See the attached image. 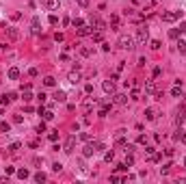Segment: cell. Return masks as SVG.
Listing matches in <instances>:
<instances>
[{
  "instance_id": "obj_51",
  "label": "cell",
  "mask_w": 186,
  "mask_h": 184,
  "mask_svg": "<svg viewBox=\"0 0 186 184\" xmlns=\"http://www.w3.org/2000/svg\"><path fill=\"white\" fill-rule=\"evenodd\" d=\"M54 39H56V41H63L65 37H63V33H54Z\"/></svg>"
},
{
  "instance_id": "obj_48",
  "label": "cell",
  "mask_w": 186,
  "mask_h": 184,
  "mask_svg": "<svg viewBox=\"0 0 186 184\" xmlns=\"http://www.w3.org/2000/svg\"><path fill=\"white\" fill-rule=\"evenodd\" d=\"M37 132H39V134H41V132H46V124H43V121L37 126Z\"/></svg>"
},
{
  "instance_id": "obj_57",
  "label": "cell",
  "mask_w": 186,
  "mask_h": 184,
  "mask_svg": "<svg viewBox=\"0 0 186 184\" xmlns=\"http://www.w3.org/2000/svg\"><path fill=\"white\" fill-rule=\"evenodd\" d=\"M184 165H186V158H184Z\"/></svg>"
},
{
  "instance_id": "obj_24",
  "label": "cell",
  "mask_w": 186,
  "mask_h": 184,
  "mask_svg": "<svg viewBox=\"0 0 186 184\" xmlns=\"http://www.w3.org/2000/svg\"><path fill=\"white\" fill-rule=\"evenodd\" d=\"M78 80H80V74H78V71H69V82H74V85H76Z\"/></svg>"
},
{
  "instance_id": "obj_27",
  "label": "cell",
  "mask_w": 186,
  "mask_h": 184,
  "mask_svg": "<svg viewBox=\"0 0 186 184\" xmlns=\"http://www.w3.org/2000/svg\"><path fill=\"white\" fill-rule=\"evenodd\" d=\"M180 93H182V85H175V87L171 89V96L173 98H180Z\"/></svg>"
},
{
  "instance_id": "obj_9",
  "label": "cell",
  "mask_w": 186,
  "mask_h": 184,
  "mask_svg": "<svg viewBox=\"0 0 186 184\" xmlns=\"http://www.w3.org/2000/svg\"><path fill=\"white\" fill-rule=\"evenodd\" d=\"M30 30H32V35H39V33H41V22H39V18H32Z\"/></svg>"
},
{
  "instance_id": "obj_50",
  "label": "cell",
  "mask_w": 186,
  "mask_h": 184,
  "mask_svg": "<svg viewBox=\"0 0 186 184\" xmlns=\"http://www.w3.org/2000/svg\"><path fill=\"white\" fill-rule=\"evenodd\" d=\"M178 30H180V33H186V22H180V26H178Z\"/></svg>"
},
{
  "instance_id": "obj_8",
  "label": "cell",
  "mask_w": 186,
  "mask_h": 184,
  "mask_svg": "<svg viewBox=\"0 0 186 184\" xmlns=\"http://www.w3.org/2000/svg\"><path fill=\"white\" fill-rule=\"evenodd\" d=\"M102 89L106 93H111V96H113V93H117V91H115V80H104L102 82Z\"/></svg>"
},
{
  "instance_id": "obj_16",
  "label": "cell",
  "mask_w": 186,
  "mask_h": 184,
  "mask_svg": "<svg viewBox=\"0 0 186 184\" xmlns=\"http://www.w3.org/2000/svg\"><path fill=\"white\" fill-rule=\"evenodd\" d=\"M145 119L147 121H154L156 119V110L154 108H145Z\"/></svg>"
},
{
  "instance_id": "obj_18",
  "label": "cell",
  "mask_w": 186,
  "mask_h": 184,
  "mask_svg": "<svg viewBox=\"0 0 186 184\" xmlns=\"http://www.w3.org/2000/svg\"><path fill=\"white\" fill-rule=\"evenodd\" d=\"M20 147H22V143H18V141H15V143H11V145H9L7 149H9L11 154H18V149H20Z\"/></svg>"
},
{
  "instance_id": "obj_54",
  "label": "cell",
  "mask_w": 186,
  "mask_h": 184,
  "mask_svg": "<svg viewBox=\"0 0 186 184\" xmlns=\"http://www.w3.org/2000/svg\"><path fill=\"white\" fill-rule=\"evenodd\" d=\"M13 121L15 124H22V115H13Z\"/></svg>"
},
{
  "instance_id": "obj_36",
  "label": "cell",
  "mask_w": 186,
  "mask_h": 184,
  "mask_svg": "<svg viewBox=\"0 0 186 184\" xmlns=\"http://www.w3.org/2000/svg\"><path fill=\"white\" fill-rule=\"evenodd\" d=\"M149 48L151 50H158V48H160V41H158V39H151V41H149Z\"/></svg>"
},
{
  "instance_id": "obj_13",
  "label": "cell",
  "mask_w": 186,
  "mask_h": 184,
  "mask_svg": "<svg viewBox=\"0 0 186 184\" xmlns=\"http://www.w3.org/2000/svg\"><path fill=\"white\" fill-rule=\"evenodd\" d=\"M7 76H9V80H18V78H20V69L18 67H11Z\"/></svg>"
},
{
  "instance_id": "obj_3",
  "label": "cell",
  "mask_w": 186,
  "mask_h": 184,
  "mask_svg": "<svg viewBox=\"0 0 186 184\" xmlns=\"http://www.w3.org/2000/svg\"><path fill=\"white\" fill-rule=\"evenodd\" d=\"M89 26H91V28H95V30H106V24H104V22L97 18V15H91Z\"/></svg>"
},
{
  "instance_id": "obj_40",
  "label": "cell",
  "mask_w": 186,
  "mask_h": 184,
  "mask_svg": "<svg viewBox=\"0 0 186 184\" xmlns=\"http://www.w3.org/2000/svg\"><path fill=\"white\" fill-rule=\"evenodd\" d=\"M104 158H106L108 163H111V160L115 158V152H113V149H111V152H106V154H104Z\"/></svg>"
},
{
  "instance_id": "obj_29",
  "label": "cell",
  "mask_w": 186,
  "mask_h": 184,
  "mask_svg": "<svg viewBox=\"0 0 186 184\" xmlns=\"http://www.w3.org/2000/svg\"><path fill=\"white\" fill-rule=\"evenodd\" d=\"M115 143H117L119 147H125V145H128V141L123 139V134H119V137H117V141H115Z\"/></svg>"
},
{
  "instance_id": "obj_7",
  "label": "cell",
  "mask_w": 186,
  "mask_h": 184,
  "mask_svg": "<svg viewBox=\"0 0 186 184\" xmlns=\"http://www.w3.org/2000/svg\"><path fill=\"white\" fill-rule=\"evenodd\" d=\"M74 143H76V134L67 137V141H65V147H63V152H65V154H72V149H74Z\"/></svg>"
},
{
  "instance_id": "obj_37",
  "label": "cell",
  "mask_w": 186,
  "mask_h": 184,
  "mask_svg": "<svg viewBox=\"0 0 186 184\" xmlns=\"http://www.w3.org/2000/svg\"><path fill=\"white\" fill-rule=\"evenodd\" d=\"M0 130H2V132H9V130H11V126L7 124V121H0Z\"/></svg>"
},
{
  "instance_id": "obj_23",
  "label": "cell",
  "mask_w": 186,
  "mask_h": 184,
  "mask_svg": "<svg viewBox=\"0 0 186 184\" xmlns=\"http://www.w3.org/2000/svg\"><path fill=\"white\" fill-rule=\"evenodd\" d=\"M125 165H128V167L134 165V156H132V152H125Z\"/></svg>"
},
{
  "instance_id": "obj_25",
  "label": "cell",
  "mask_w": 186,
  "mask_h": 184,
  "mask_svg": "<svg viewBox=\"0 0 186 184\" xmlns=\"http://www.w3.org/2000/svg\"><path fill=\"white\" fill-rule=\"evenodd\" d=\"M22 100H24V102H30V100H32L30 89H24V93H22Z\"/></svg>"
},
{
  "instance_id": "obj_19",
  "label": "cell",
  "mask_w": 186,
  "mask_h": 184,
  "mask_svg": "<svg viewBox=\"0 0 186 184\" xmlns=\"http://www.w3.org/2000/svg\"><path fill=\"white\" fill-rule=\"evenodd\" d=\"M111 26H113V30L119 28V15H111Z\"/></svg>"
},
{
  "instance_id": "obj_15",
  "label": "cell",
  "mask_w": 186,
  "mask_h": 184,
  "mask_svg": "<svg viewBox=\"0 0 186 184\" xmlns=\"http://www.w3.org/2000/svg\"><path fill=\"white\" fill-rule=\"evenodd\" d=\"M65 100H67V93L65 91H56L54 93V102H65Z\"/></svg>"
},
{
  "instance_id": "obj_46",
  "label": "cell",
  "mask_w": 186,
  "mask_h": 184,
  "mask_svg": "<svg viewBox=\"0 0 186 184\" xmlns=\"http://www.w3.org/2000/svg\"><path fill=\"white\" fill-rule=\"evenodd\" d=\"M160 74H162V69H160V67H154V71H151V76H154V78H158Z\"/></svg>"
},
{
  "instance_id": "obj_14",
  "label": "cell",
  "mask_w": 186,
  "mask_h": 184,
  "mask_svg": "<svg viewBox=\"0 0 186 184\" xmlns=\"http://www.w3.org/2000/svg\"><path fill=\"white\" fill-rule=\"evenodd\" d=\"M175 139L180 143H186V130H182V126H180V130L175 132Z\"/></svg>"
},
{
  "instance_id": "obj_31",
  "label": "cell",
  "mask_w": 186,
  "mask_h": 184,
  "mask_svg": "<svg viewBox=\"0 0 186 184\" xmlns=\"http://www.w3.org/2000/svg\"><path fill=\"white\" fill-rule=\"evenodd\" d=\"M35 182H46V173H43V171H39V173H35Z\"/></svg>"
},
{
  "instance_id": "obj_20",
  "label": "cell",
  "mask_w": 186,
  "mask_h": 184,
  "mask_svg": "<svg viewBox=\"0 0 186 184\" xmlns=\"http://www.w3.org/2000/svg\"><path fill=\"white\" fill-rule=\"evenodd\" d=\"M80 54H82V57H91V54H93V48L82 46V48H80Z\"/></svg>"
},
{
  "instance_id": "obj_53",
  "label": "cell",
  "mask_w": 186,
  "mask_h": 184,
  "mask_svg": "<svg viewBox=\"0 0 186 184\" xmlns=\"http://www.w3.org/2000/svg\"><path fill=\"white\" fill-rule=\"evenodd\" d=\"M48 139H50V141H56L58 134H56V132H50V134H48Z\"/></svg>"
},
{
  "instance_id": "obj_39",
  "label": "cell",
  "mask_w": 186,
  "mask_h": 184,
  "mask_svg": "<svg viewBox=\"0 0 186 184\" xmlns=\"http://www.w3.org/2000/svg\"><path fill=\"white\" fill-rule=\"evenodd\" d=\"M178 35H180L178 28H171V30H169V37H171V39H178Z\"/></svg>"
},
{
  "instance_id": "obj_56",
  "label": "cell",
  "mask_w": 186,
  "mask_h": 184,
  "mask_svg": "<svg viewBox=\"0 0 186 184\" xmlns=\"http://www.w3.org/2000/svg\"><path fill=\"white\" fill-rule=\"evenodd\" d=\"M0 115H2V106H0Z\"/></svg>"
},
{
  "instance_id": "obj_45",
  "label": "cell",
  "mask_w": 186,
  "mask_h": 184,
  "mask_svg": "<svg viewBox=\"0 0 186 184\" xmlns=\"http://www.w3.org/2000/svg\"><path fill=\"white\" fill-rule=\"evenodd\" d=\"M76 2H78V7H82V9L89 7V0H76Z\"/></svg>"
},
{
  "instance_id": "obj_21",
  "label": "cell",
  "mask_w": 186,
  "mask_h": 184,
  "mask_svg": "<svg viewBox=\"0 0 186 184\" xmlns=\"http://www.w3.org/2000/svg\"><path fill=\"white\" fill-rule=\"evenodd\" d=\"M184 119H186V115H184V110H180V113L175 115V124H178V126H182V124H184Z\"/></svg>"
},
{
  "instance_id": "obj_34",
  "label": "cell",
  "mask_w": 186,
  "mask_h": 184,
  "mask_svg": "<svg viewBox=\"0 0 186 184\" xmlns=\"http://www.w3.org/2000/svg\"><path fill=\"white\" fill-rule=\"evenodd\" d=\"M72 24H74V28H80V26H82L85 22L80 20V18H74V20H72Z\"/></svg>"
},
{
  "instance_id": "obj_32",
  "label": "cell",
  "mask_w": 186,
  "mask_h": 184,
  "mask_svg": "<svg viewBox=\"0 0 186 184\" xmlns=\"http://www.w3.org/2000/svg\"><path fill=\"white\" fill-rule=\"evenodd\" d=\"M48 9H58V4H61V2H58V0H48Z\"/></svg>"
},
{
  "instance_id": "obj_11",
  "label": "cell",
  "mask_w": 186,
  "mask_h": 184,
  "mask_svg": "<svg viewBox=\"0 0 186 184\" xmlns=\"http://www.w3.org/2000/svg\"><path fill=\"white\" fill-rule=\"evenodd\" d=\"M93 154H95V147H93V143L85 145V149H82V156H85V158H89V156H93Z\"/></svg>"
},
{
  "instance_id": "obj_17",
  "label": "cell",
  "mask_w": 186,
  "mask_h": 184,
  "mask_svg": "<svg viewBox=\"0 0 186 184\" xmlns=\"http://www.w3.org/2000/svg\"><path fill=\"white\" fill-rule=\"evenodd\" d=\"M91 108H93V100H91V98H87L85 102H82V110H85V113H89Z\"/></svg>"
},
{
  "instance_id": "obj_1",
  "label": "cell",
  "mask_w": 186,
  "mask_h": 184,
  "mask_svg": "<svg viewBox=\"0 0 186 184\" xmlns=\"http://www.w3.org/2000/svg\"><path fill=\"white\" fill-rule=\"evenodd\" d=\"M117 43H119V48H123V50H134V39L130 35H121Z\"/></svg>"
},
{
  "instance_id": "obj_49",
  "label": "cell",
  "mask_w": 186,
  "mask_h": 184,
  "mask_svg": "<svg viewBox=\"0 0 186 184\" xmlns=\"http://www.w3.org/2000/svg\"><path fill=\"white\" fill-rule=\"evenodd\" d=\"M52 169H54V171H63V165H61V163H54Z\"/></svg>"
},
{
  "instance_id": "obj_30",
  "label": "cell",
  "mask_w": 186,
  "mask_h": 184,
  "mask_svg": "<svg viewBox=\"0 0 186 184\" xmlns=\"http://www.w3.org/2000/svg\"><path fill=\"white\" fill-rule=\"evenodd\" d=\"M28 176H30V173H28V169H20V171H18V178H20V180H26Z\"/></svg>"
},
{
  "instance_id": "obj_4",
  "label": "cell",
  "mask_w": 186,
  "mask_h": 184,
  "mask_svg": "<svg viewBox=\"0 0 186 184\" xmlns=\"http://www.w3.org/2000/svg\"><path fill=\"white\" fill-rule=\"evenodd\" d=\"M182 18V11H171V13H162V22H175V20H180Z\"/></svg>"
},
{
  "instance_id": "obj_12",
  "label": "cell",
  "mask_w": 186,
  "mask_h": 184,
  "mask_svg": "<svg viewBox=\"0 0 186 184\" xmlns=\"http://www.w3.org/2000/svg\"><path fill=\"white\" fill-rule=\"evenodd\" d=\"M145 93H151V96L156 93V82L154 80H147L145 82Z\"/></svg>"
},
{
  "instance_id": "obj_22",
  "label": "cell",
  "mask_w": 186,
  "mask_h": 184,
  "mask_svg": "<svg viewBox=\"0 0 186 184\" xmlns=\"http://www.w3.org/2000/svg\"><path fill=\"white\" fill-rule=\"evenodd\" d=\"M43 85H46V87H54V85H56V80H54L52 76H46V78H43Z\"/></svg>"
},
{
  "instance_id": "obj_41",
  "label": "cell",
  "mask_w": 186,
  "mask_h": 184,
  "mask_svg": "<svg viewBox=\"0 0 186 184\" xmlns=\"http://www.w3.org/2000/svg\"><path fill=\"white\" fill-rule=\"evenodd\" d=\"M48 22H50L52 26H56V24H58V18H56V15H50V18H48Z\"/></svg>"
},
{
  "instance_id": "obj_52",
  "label": "cell",
  "mask_w": 186,
  "mask_h": 184,
  "mask_svg": "<svg viewBox=\"0 0 186 184\" xmlns=\"http://www.w3.org/2000/svg\"><path fill=\"white\" fill-rule=\"evenodd\" d=\"M80 139H82V141H91V137L87 134V132H80Z\"/></svg>"
},
{
  "instance_id": "obj_44",
  "label": "cell",
  "mask_w": 186,
  "mask_h": 184,
  "mask_svg": "<svg viewBox=\"0 0 186 184\" xmlns=\"http://www.w3.org/2000/svg\"><path fill=\"white\" fill-rule=\"evenodd\" d=\"M136 143H141V145H145V143H147V139H145L143 134H139V137H136Z\"/></svg>"
},
{
  "instance_id": "obj_28",
  "label": "cell",
  "mask_w": 186,
  "mask_h": 184,
  "mask_svg": "<svg viewBox=\"0 0 186 184\" xmlns=\"http://www.w3.org/2000/svg\"><path fill=\"white\" fill-rule=\"evenodd\" d=\"M178 50H180V54H186V41H184V39H180V41H178Z\"/></svg>"
},
{
  "instance_id": "obj_10",
  "label": "cell",
  "mask_w": 186,
  "mask_h": 184,
  "mask_svg": "<svg viewBox=\"0 0 186 184\" xmlns=\"http://www.w3.org/2000/svg\"><path fill=\"white\" fill-rule=\"evenodd\" d=\"M7 37L11 41H15V39H20V30L18 28H7Z\"/></svg>"
},
{
  "instance_id": "obj_47",
  "label": "cell",
  "mask_w": 186,
  "mask_h": 184,
  "mask_svg": "<svg viewBox=\"0 0 186 184\" xmlns=\"http://www.w3.org/2000/svg\"><path fill=\"white\" fill-rule=\"evenodd\" d=\"M85 93H87V96H91V93H93V85H85Z\"/></svg>"
},
{
  "instance_id": "obj_5",
  "label": "cell",
  "mask_w": 186,
  "mask_h": 184,
  "mask_svg": "<svg viewBox=\"0 0 186 184\" xmlns=\"http://www.w3.org/2000/svg\"><path fill=\"white\" fill-rule=\"evenodd\" d=\"M76 35H78V37H87V35H93V28H91L89 24H82L80 28H76Z\"/></svg>"
},
{
  "instance_id": "obj_33",
  "label": "cell",
  "mask_w": 186,
  "mask_h": 184,
  "mask_svg": "<svg viewBox=\"0 0 186 184\" xmlns=\"http://www.w3.org/2000/svg\"><path fill=\"white\" fill-rule=\"evenodd\" d=\"M9 102H11V100H9V96H7V93H4V96H0V106H7Z\"/></svg>"
},
{
  "instance_id": "obj_38",
  "label": "cell",
  "mask_w": 186,
  "mask_h": 184,
  "mask_svg": "<svg viewBox=\"0 0 186 184\" xmlns=\"http://www.w3.org/2000/svg\"><path fill=\"white\" fill-rule=\"evenodd\" d=\"M169 169H171V163H167L165 167H160V173H162V176H167V173H169Z\"/></svg>"
},
{
  "instance_id": "obj_6",
  "label": "cell",
  "mask_w": 186,
  "mask_h": 184,
  "mask_svg": "<svg viewBox=\"0 0 186 184\" xmlns=\"http://www.w3.org/2000/svg\"><path fill=\"white\" fill-rule=\"evenodd\" d=\"M113 102L119 104V106H123V104H128V96H125V93H113Z\"/></svg>"
},
{
  "instance_id": "obj_55",
  "label": "cell",
  "mask_w": 186,
  "mask_h": 184,
  "mask_svg": "<svg viewBox=\"0 0 186 184\" xmlns=\"http://www.w3.org/2000/svg\"><path fill=\"white\" fill-rule=\"evenodd\" d=\"M37 74H39V71H37L35 67H30V69H28V76H37Z\"/></svg>"
},
{
  "instance_id": "obj_35",
  "label": "cell",
  "mask_w": 186,
  "mask_h": 184,
  "mask_svg": "<svg viewBox=\"0 0 186 184\" xmlns=\"http://www.w3.org/2000/svg\"><path fill=\"white\" fill-rule=\"evenodd\" d=\"M154 152H156V147H151V145H147V147H145V154H147V158H151V156H154Z\"/></svg>"
},
{
  "instance_id": "obj_2",
  "label": "cell",
  "mask_w": 186,
  "mask_h": 184,
  "mask_svg": "<svg viewBox=\"0 0 186 184\" xmlns=\"http://www.w3.org/2000/svg\"><path fill=\"white\" fill-rule=\"evenodd\" d=\"M136 41H139V46H145V43L149 41V33H147V26H141V28L136 30Z\"/></svg>"
},
{
  "instance_id": "obj_43",
  "label": "cell",
  "mask_w": 186,
  "mask_h": 184,
  "mask_svg": "<svg viewBox=\"0 0 186 184\" xmlns=\"http://www.w3.org/2000/svg\"><path fill=\"white\" fill-rule=\"evenodd\" d=\"M4 173H7V178H9V176L15 173V169H13V167H4Z\"/></svg>"
},
{
  "instance_id": "obj_26",
  "label": "cell",
  "mask_w": 186,
  "mask_h": 184,
  "mask_svg": "<svg viewBox=\"0 0 186 184\" xmlns=\"http://www.w3.org/2000/svg\"><path fill=\"white\" fill-rule=\"evenodd\" d=\"M41 115H43V121H52L54 119V113H52V110H43Z\"/></svg>"
},
{
  "instance_id": "obj_42",
  "label": "cell",
  "mask_w": 186,
  "mask_h": 184,
  "mask_svg": "<svg viewBox=\"0 0 186 184\" xmlns=\"http://www.w3.org/2000/svg\"><path fill=\"white\" fill-rule=\"evenodd\" d=\"M93 41H102V30H97V33H93Z\"/></svg>"
}]
</instances>
